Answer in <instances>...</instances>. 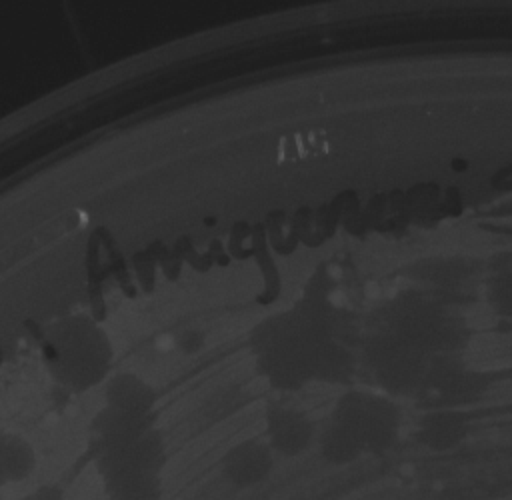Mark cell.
<instances>
[{"instance_id": "6da1fadb", "label": "cell", "mask_w": 512, "mask_h": 500, "mask_svg": "<svg viewBox=\"0 0 512 500\" xmlns=\"http://www.w3.org/2000/svg\"><path fill=\"white\" fill-rule=\"evenodd\" d=\"M164 450L156 434H144L132 442L104 452L98 468L106 480L130 474H156L162 466Z\"/></svg>"}, {"instance_id": "7a4b0ae2", "label": "cell", "mask_w": 512, "mask_h": 500, "mask_svg": "<svg viewBox=\"0 0 512 500\" xmlns=\"http://www.w3.org/2000/svg\"><path fill=\"white\" fill-rule=\"evenodd\" d=\"M272 468L270 452L254 442L236 446L224 458V474L234 486H252L268 476Z\"/></svg>"}, {"instance_id": "3957f363", "label": "cell", "mask_w": 512, "mask_h": 500, "mask_svg": "<svg viewBox=\"0 0 512 500\" xmlns=\"http://www.w3.org/2000/svg\"><path fill=\"white\" fill-rule=\"evenodd\" d=\"M270 436L276 450L292 456L302 452L308 446L312 430L304 418L296 414L280 412L270 418Z\"/></svg>"}, {"instance_id": "277c9868", "label": "cell", "mask_w": 512, "mask_h": 500, "mask_svg": "<svg viewBox=\"0 0 512 500\" xmlns=\"http://www.w3.org/2000/svg\"><path fill=\"white\" fill-rule=\"evenodd\" d=\"M110 500H160L162 486L156 474H130L106 480Z\"/></svg>"}, {"instance_id": "5b68a950", "label": "cell", "mask_w": 512, "mask_h": 500, "mask_svg": "<svg viewBox=\"0 0 512 500\" xmlns=\"http://www.w3.org/2000/svg\"><path fill=\"white\" fill-rule=\"evenodd\" d=\"M362 440L344 426H334L330 432H326L322 440V452L324 458L334 464H344L354 460L362 450Z\"/></svg>"}, {"instance_id": "8992f818", "label": "cell", "mask_w": 512, "mask_h": 500, "mask_svg": "<svg viewBox=\"0 0 512 500\" xmlns=\"http://www.w3.org/2000/svg\"><path fill=\"white\" fill-rule=\"evenodd\" d=\"M2 468L6 474V480H22L26 478L34 468V452L32 448L20 440V438H8L4 442V454H2Z\"/></svg>"}, {"instance_id": "52a82bcc", "label": "cell", "mask_w": 512, "mask_h": 500, "mask_svg": "<svg viewBox=\"0 0 512 500\" xmlns=\"http://www.w3.org/2000/svg\"><path fill=\"white\" fill-rule=\"evenodd\" d=\"M458 438H460V424H456L450 418L434 420L424 428V440L428 446H434V448H448L456 444Z\"/></svg>"}, {"instance_id": "ba28073f", "label": "cell", "mask_w": 512, "mask_h": 500, "mask_svg": "<svg viewBox=\"0 0 512 500\" xmlns=\"http://www.w3.org/2000/svg\"><path fill=\"white\" fill-rule=\"evenodd\" d=\"M40 500H62V490L60 486H42L34 492Z\"/></svg>"}, {"instance_id": "9c48e42d", "label": "cell", "mask_w": 512, "mask_h": 500, "mask_svg": "<svg viewBox=\"0 0 512 500\" xmlns=\"http://www.w3.org/2000/svg\"><path fill=\"white\" fill-rule=\"evenodd\" d=\"M20 500H40L36 494H32V496H26V498H20Z\"/></svg>"}]
</instances>
